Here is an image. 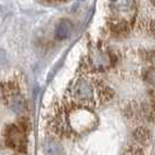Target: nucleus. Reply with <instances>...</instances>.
I'll list each match as a JSON object with an SVG mask.
<instances>
[{
  "label": "nucleus",
  "mask_w": 155,
  "mask_h": 155,
  "mask_svg": "<svg viewBox=\"0 0 155 155\" xmlns=\"http://www.w3.org/2000/svg\"><path fill=\"white\" fill-rule=\"evenodd\" d=\"M96 123V117L86 109L74 110L69 114V125L75 131H87Z\"/></svg>",
  "instance_id": "nucleus-1"
},
{
  "label": "nucleus",
  "mask_w": 155,
  "mask_h": 155,
  "mask_svg": "<svg viewBox=\"0 0 155 155\" xmlns=\"http://www.w3.org/2000/svg\"><path fill=\"white\" fill-rule=\"evenodd\" d=\"M71 96L75 101L78 103H82V104L92 101L93 97H94L92 83L85 78L77 79L71 87Z\"/></svg>",
  "instance_id": "nucleus-2"
},
{
  "label": "nucleus",
  "mask_w": 155,
  "mask_h": 155,
  "mask_svg": "<svg viewBox=\"0 0 155 155\" xmlns=\"http://www.w3.org/2000/svg\"><path fill=\"white\" fill-rule=\"evenodd\" d=\"M5 142L9 148L23 152L26 149V134L23 128L16 125L8 126L5 132Z\"/></svg>",
  "instance_id": "nucleus-3"
},
{
  "label": "nucleus",
  "mask_w": 155,
  "mask_h": 155,
  "mask_svg": "<svg viewBox=\"0 0 155 155\" xmlns=\"http://www.w3.org/2000/svg\"><path fill=\"white\" fill-rule=\"evenodd\" d=\"M7 101L9 109L12 110L14 113L20 114L25 111V98L22 97V94L19 92L14 87H9L8 89V94H7Z\"/></svg>",
  "instance_id": "nucleus-4"
},
{
  "label": "nucleus",
  "mask_w": 155,
  "mask_h": 155,
  "mask_svg": "<svg viewBox=\"0 0 155 155\" xmlns=\"http://www.w3.org/2000/svg\"><path fill=\"white\" fill-rule=\"evenodd\" d=\"M74 28V25L70 21L69 19H63L61 20L58 25L56 26V29H55V36L58 40H64L67 39L71 34Z\"/></svg>",
  "instance_id": "nucleus-5"
},
{
  "label": "nucleus",
  "mask_w": 155,
  "mask_h": 155,
  "mask_svg": "<svg viewBox=\"0 0 155 155\" xmlns=\"http://www.w3.org/2000/svg\"><path fill=\"white\" fill-rule=\"evenodd\" d=\"M45 153L46 155H61V147L57 142L48 139L45 142Z\"/></svg>",
  "instance_id": "nucleus-6"
},
{
  "label": "nucleus",
  "mask_w": 155,
  "mask_h": 155,
  "mask_svg": "<svg viewBox=\"0 0 155 155\" xmlns=\"http://www.w3.org/2000/svg\"><path fill=\"white\" fill-rule=\"evenodd\" d=\"M134 138L138 142H147L150 139V134L148 132L147 130L145 128H139V130H135L134 132Z\"/></svg>",
  "instance_id": "nucleus-7"
},
{
  "label": "nucleus",
  "mask_w": 155,
  "mask_h": 155,
  "mask_svg": "<svg viewBox=\"0 0 155 155\" xmlns=\"http://www.w3.org/2000/svg\"><path fill=\"white\" fill-rule=\"evenodd\" d=\"M145 78H146V81H147L148 84H150L152 86H154L155 87V65L146 70Z\"/></svg>",
  "instance_id": "nucleus-8"
},
{
  "label": "nucleus",
  "mask_w": 155,
  "mask_h": 155,
  "mask_svg": "<svg viewBox=\"0 0 155 155\" xmlns=\"http://www.w3.org/2000/svg\"><path fill=\"white\" fill-rule=\"evenodd\" d=\"M6 63V53L0 49V65H4Z\"/></svg>",
  "instance_id": "nucleus-9"
},
{
  "label": "nucleus",
  "mask_w": 155,
  "mask_h": 155,
  "mask_svg": "<svg viewBox=\"0 0 155 155\" xmlns=\"http://www.w3.org/2000/svg\"><path fill=\"white\" fill-rule=\"evenodd\" d=\"M147 58L152 63H155V50H153V51H150L149 54H148Z\"/></svg>",
  "instance_id": "nucleus-10"
},
{
  "label": "nucleus",
  "mask_w": 155,
  "mask_h": 155,
  "mask_svg": "<svg viewBox=\"0 0 155 155\" xmlns=\"http://www.w3.org/2000/svg\"><path fill=\"white\" fill-rule=\"evenodd\" d=\"M150 29H152V31H153V34H154V36H155V20L152 22V25H150Z\"/></svg>",
  "instance_id": "nucleus-11"
}]
</instances>
